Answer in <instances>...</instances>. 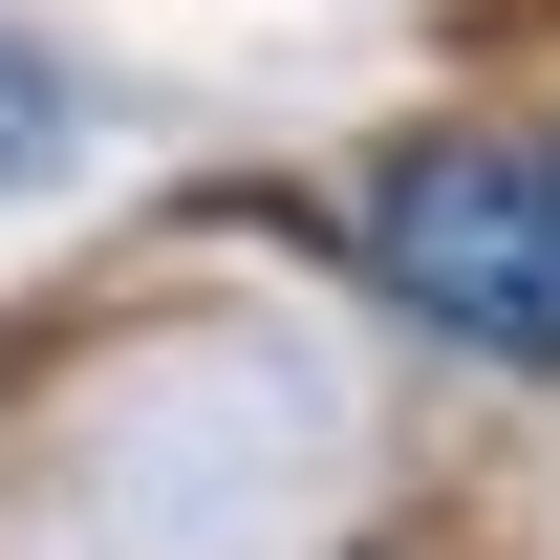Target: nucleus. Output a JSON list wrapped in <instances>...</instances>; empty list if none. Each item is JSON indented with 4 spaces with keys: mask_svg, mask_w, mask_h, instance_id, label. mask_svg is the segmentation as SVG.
Returning a JSON list of instances; mask_svg holds the SVG:
<instances>
[{
    "mask_svg": "<svg viewBox=\"0 0 560 560\" xmlns=\"http://www.w3.org/2000/svg\"><path fill=\"white\" fill-rule=\"evenodd\" d=\"M346 237H366V280L410 302L431 346H475V366H560V173H539V151H495V130H410V151H366Z\"/></svg>",
    "mask_w": 560,
    "mask_h": 560,
    "instance_id": "nucleus-1",
    "label": "nucleus"
},
{
    "mask_svg": "<svg viewBox=\"0 0 560 560\" xmlns=\"http://www.w3.org/2000/svg\"><path fill=\"white\" fill-rule=\"evenodd\" d=\"M44 151H66V66H44V44H22V22H0V195H22V173H44Z\"/></svg>",
    "mask_w": 560,
    "mask_h": 560,
    "instance_id": "nucleus-2",
    "label": "nucleus"
},
{
    "mask_svg": "<svg viewBox=\"0 0 560 560\" xmlns=\"http://www.w3.org/2000/svg\"><path fill=\"white\" fill-rule=\"evenodd\" d=\"M539 173H560V151H539Z\"/></svg>",
    "mask_w": 560,
    "mask_h": 560,
    "instance_id": "nucleus-3",
    "label": "nucleus"
}]
</instances>
